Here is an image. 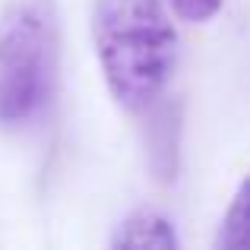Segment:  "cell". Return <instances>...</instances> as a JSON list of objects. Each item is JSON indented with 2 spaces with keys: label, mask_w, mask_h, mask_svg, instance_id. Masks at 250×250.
<instances>
[{
  "label": "cell",
  "mask_w": 250,
  "mask_h": 250,
  "mask_svg": "<svg viewBox=\"0 0 250 250\" xmlns=\"http://www.w3.org/2000/svg\"><path fill=\"white\" fill-rule=\"evenodd\" d=\"M61 32L51 0H13L0 13V130H29L57 92Z\"/></svg>",
  "instance_id": "7a4b0ae2"
},
{
  "label": "cell",
  "mask_w": 250,
  "mask_h": 250,
  "mask_svg": "<svg viewBox=\"0 0 250 250\" xmlns=\"http://www.w3.org/2000/svg\"><path fill=\"white\" fill-rule=\"evenodd\" d=\"M219 250H250V174L241 181L238 193L228 203V212L215 234Z\"/></svg>",
  "instance_id": "277c9868"
},
{
  "label": "cell",
  "mask_w": 250,
  "mask_h": 250,
  "mask_svg": "<svg viewBox=\"0 0 250 250\" xmlns=\"http://www.w3.org/2000/svg\"><path fill=\"white\" fill-rule=\"evenodd\" d=\"M165 3L184 22H206L222 10V0H165Z\"/></svg>",
  "instance_id": "5b68a950"
},
{
  "label": "cell",
  "mask_w": 250,
  "mask_h": 250,
  "mask_svg": "<svg viewBox=\"0 0 250 250\" xmlns=\"http://www.w3.org/2000/svg\"><path fill=\"white\" fill-rule=\"evenodd\" d=\"M111 247H124V250H177L181 238L174 231V222L159 209H136L117 225Z\"/></svg>",
  "instance_id": "3957f363"
},
{
  "label": "cell",
  "mask_w": 250,
  "mask_h": 250,
  "mask_svg": "<svg viewBox=\"0 0 250 250\" xmlns=\"http://www.w3.org/2000/svg\"><path fill=\"white\" fill-rule=\"evenodd\" d=\"M92 38L111 98L133 114L155 104L177 67V29L165 0H98Z\"/></svg>",
  "instance_id": "6da1fadb"
}]
</instances>
